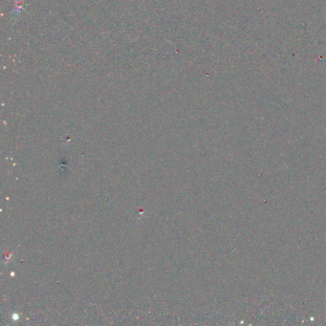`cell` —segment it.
<instances>
[{"label": "cell", "mask_w": 326, "mask_h": 326, "mask_svg": "<svg viewBox=\"0 0 326 326\" xmlns=\"http://www.w3.org/2000/svg\"><path fill=\"white\" fill-rule=\"evenodd\" d=\"M15 1V11L14 15L18 16L24 11V2L22 0H14Z\"/></svg>", "instance_id": "6da1fadb"}]
</instances>
